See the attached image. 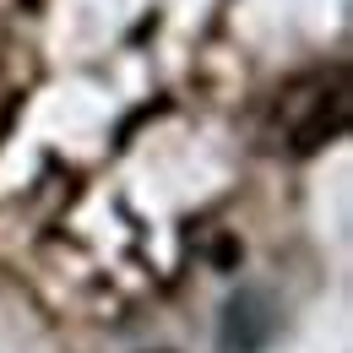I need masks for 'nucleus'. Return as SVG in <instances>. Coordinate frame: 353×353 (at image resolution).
I'll return each mask as SVG.
<instances>
[{
	"label": "nucleus",
	"mask_w": 353,
	"mask_h": 353,
	"mask_svg": "<svg viewBox=\"0 0 353 353\" xmlns=\"http://www.w3.org/2000/svg\"><path fill=\"white\" fill-rule=\"evenodd\" d=\"M277 337V299L266 288H239L218 315V353H266Z\"/></svg>",
	"instance_id": "nucleus-1"
}]
</instances>
